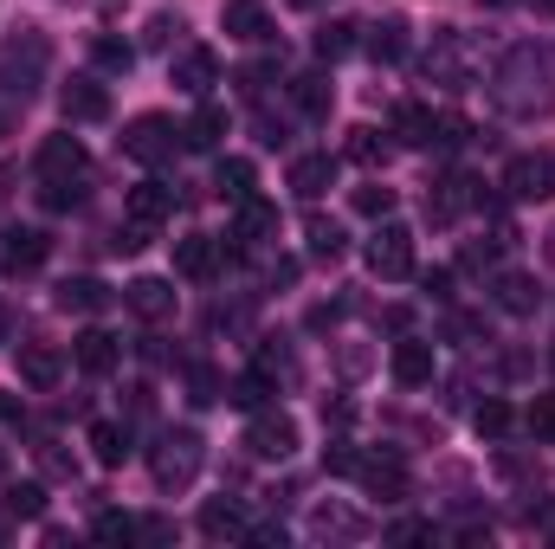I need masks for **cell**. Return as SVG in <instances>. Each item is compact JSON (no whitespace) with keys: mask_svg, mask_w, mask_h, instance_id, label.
Returning a JSON list of instances; mask_svg holds the SVG:
<instances>
[{"mask_svg":"<svg viewBox=\"0 0 555 549\" xmlns=\"http://www.w3.org/2000/svg\"><path fill=\"white\" fill-rule=\"evenodd\" d=\"M20 382H26L33 395H52V388L65 382V356H59L52 343H26V349H20Z\"/></svg>","mask_w":555,"mask_h":549,"instance_id":"obj_17","label":"cell"},{"mask_svg":"<svg viewBox=\"0 0 555 549\" xmlns=\"http://www.w3.org/2000/svg\"><path fill=\"white\" fill-rule=\"evenodd\" d=\"M465 142H472V124L465 117H439L433 124V149H465Z\"/></svg>","mask_w":555,"mask_h":549,"instance_id":"obj_45","label":"cell"},{"mask_svg":"<svg viewBox=\"0 0 555 549\" xmlns=\"http://www.w3.org/2000/svg\"><path fill=\"white\" fill-rule=\"evenodd\" d=\"M39 465H46V472H52V478H72V459H65V452H59V446H39Z\"/></svg>","mask_w":555,"mask_h":549,"instance_id":"obj_49","label":"cell"},{"mask_svg":"<svg viewBox=\"0 0 555 549\" xmlns=\"http://www.w3.org/2000/svg\"><path fill=\"white\" fill-rule=\"evenodd\" d=\"M291 7H330V0H291Z\"/></svg>","mask_w":555,"mask_h":549,"instance_id":"obj_56","label":"cell"},{"mask_svg":"<svg viewBox=\"0 0 555 549\" xmlns=\"http://www.w3.org/2000/svg\"><path fill=\"white\" fill-rule=\"evenodd\" d=\"M356 214H362V220H388V214H395V188H382V181L356 188Z\"/></svg>","mask_w":555,"mask_h":549,"instance_id":"obj_41","label":"cell"},{"mask_svg":"<svg viewBox=\"0 0 555 549\" xmlns=\"http://www.w3.org/2000/svg\"><path fill=\"white\" fill-rule=\"evenodd\" d=\"M336 188V155H297L291 162V194L297 201H323Z\"/></svg>","mask_w":555,"mask_h":549,"instance_id":"obj_20","label":"cell"},{"mask_svg":"<svg viewBox=\"0 0 555 549\" xmlns=\"http://www.w3.org/2000/svg\"><path fill=\"white\" fill-rule=\"evenodd\" d=\"M0 544H7V511H0Z\"/></svg>","mask_w":555,"mask_h":549,"instance_id":"obj_57","label":"cell"},{"mask_svg":"<svg viewBox=\"0 0 555 549\" xmlns=\"http://www.w3.org/2000/svg\"><path fill=\"white\" fill-rule=\"evenodd\" d=\"M504 194L511 201H555V155L537 149V155H517L504 168Z\"/></svg>","mask_w":555,"mask_h":549,"instance_id":"obj_9","label":"cell"},{"mask_svg":"<svg viewBox=\"0 0 555 549\" xmlns=\"http://www.w3.org/2000/svg\"><path fill=\"white\" fill-rule=\"evenodd\" d=\"M478 7H517V0H478Z\"/></svg>","mask_w":555,"mask_h":549,"instance_id":"obj_54","label":"cell"},{"mask_svg":"<svg viewBox=\"0 0 555 549\" xmlns=\"http://www.w3.org/2000/svg\"><path fill=\"white\" fill-rule=\"evenodd\" d=\"M46 59H52V52H46V39H39V33H20V39L0 52V91L26 104V98L39 91V78H46Z\"/></svg>","mask_w":555,"mask_h":549,"instance_id":"obj_5","label":"cell"},{"mask_svg":"<svg viewBox=\"0 0 555 549\" xmlns=\"http://www.w3.org/2000/svg\"><path fill=\"white\" fill-rule=\"evenodd\" d=\"M362 33H369L362 46H369L375 65H401V59H408V20H375V26H362Z\"/></svg>","mask_w":555,"mask_h":549,"instance_id":"obj_25","label":"cell"},{"mask_svg":"<svg viewBox=\"0 0 555 549\" xmlns=\"http://www.w3.org/2000/svg\"><path fill=\"white\" fill-rule=\"evenodd\" d=\"M175 149H188V142H181V130H175L168 117H137V124L124 130V155H137L142 168H168Z\"/></svg>","mask_w":555,"mask_h":549,"instance_id":"obj_6","label":"cell"},{"mask_svg":"<svg viewBox=\"0 0 555 549\" xmlns=\"http://www.w3.org/2000/svg\"><path fill=\"white\" fill-rule=\"evenodd\" d=\"M175 33H181V20H168V13H155V20H149V46H168Z\"/></svg>","mask_w":555,"mask_h":549,"instance_id":"obj_48","label":"cell"},{"mask_svg":"<svg viewBox=\"0 0 555 549\" xmlns=\"http://www.w3.org/2000/svg\"><path fill=\"white\" fill-rule=\"evenodd\" d=\"M137 537H149V544H168V537H175V524H162V518H142Z\"/></svg>","mask_w":555,"mask_h":549,"instance_id":"obj_51","label":"cell"},{"mask_svg":"<svg viewBox=\"0 0 555 549\" xmlns=\"http://www.w3.org/2000/svg\"><path fill=\"white\" fill-rule=\"evenodd\" d=\"M233 240H240V246H272L278 240V207L272 201H259V194L233 201Z\"/></svg>","mask_w":555,"mask_h":549,"instance_id":"obj_15","label":"cell"},{"mask_svg":"<svg viewBox=\"0 0 555 549\" xmlns=\"http://www.w3.org/2000/svg\"><path fill=\"white\" fill-rule=\"evenodd\" d=\"M491 104L517 124L530 117H550L555 111V46L550 39H517L498 72H491Z\"/></svg>","mask_w":555,"mask_h":549,"instance_id":"obj_1","label":"cell"},{"mask_svg":"<svg viewBox=\"0 0 555 549\" xmlns=\"http://www.w3.org/2000/svg\"><path fill=\"white\" fill-rule=\"evenodd\" d=\"M104 304H111V284H98V278H65V284H59V310L91 317V310H104Z\"/></svg>","mask_w":555,"mask_h":549,"instance_id":"obj_31","label":"cell"},{"mask_svg":"<svg viewBox=\"0 0 555 549\" xmlns=\"http://www.w3.org/2000/svg\"><path fill=\"white\" fill-rule=\"evenodd\" d=\"M253 524H246V511L233 505V498H207L201 505V537L207 544H233V537H246Z\"/></svg>","mask_w":555,"mask_h":549,"instance_id":"obj_23","label":"cell"},{"mask_svg":"<svg viewBox=\"0 0 555 549\" xmlns=\"http://www.w3.org/2000/svg\"><path fill=\"white\" fill-rule=\"evenodd\" d=\"M188 401H194V408H214V401H227V382H220V369L194 362V369H188Z\"/></svg>","mask_w":555,"mask_h":549,"instance_id":"obj_39","label":"cell"},{"mask_svg":"<svg viewBox=\"0 0 555 549\" xmlns=\"http://www.w3.org/2000/svg\"><path fill=\"white\" fill-rule=\"evenodd\" d=\"M201 459H207V446H201L194 426H168V433L149 446V472H155L162 491H188V485L201 478Z\"/></svg>","mask_w":555,"mask_h":549,"instance_id":"obj_3","label":"cell"},{"mask_svg":"<svg viewBox=\"0 0 555 549\" xmlns=\"http://www.w3.org/2000/svg\"><path fill=\"white\" fill-rule=\"evenodd\" d=\"M550 362H555V356H550Z\"/></svg>","mask_w":555,"mask_h":549,"instance_id":"obj_61","label":"cell"},{"mask_svg":"<svg viewBox=\"0 0 555 549\" xmlns=\"http://www.w3.org/2000/svg\"><path fill=\"white\" fill-rule=\"evenodd\" d=\"M117 356H124V349H117L111 330H85V336H78V369H85V375H111Z\"/></svg>","mask_w":555,"mask_h":549,"instance_id":"obj_30","label":"cell"},{"mask_svg":"<svg viewBox=\"0 0 555 549\" xmlns=\"http://www.w3.org/2000/svg\"><path fill=\"white\" fill-rule=\"evenodd\" d=\"M214 188H220L227 201H246V194H253V162H246V155H227V162L214 168Z\"/></svg>","mask_w":555,"mask_h":549,"instance_id":"obj_36","label":"cell"},{"mask_svg":"<svg viewBox=\"0 0 555 549\" xmlns=\"http://www.w3.org/2000/svg\"><path fill=\"white\" fill-rule=\"evenodd\" d=\"M7 343H13V310L0 304V349H7Z\"/></svg>","mask_w":555,"mask_h":549,"instance_id":"obj_53","label":"cell"},{"mask_svg":"<svg viewBox=\"0 0 555 549\" xmlns=\"http://www.w3.org/2000/svg\"><path fill=\"white\" fill-rule=\"evenodd\" d=\"M472 426H478L485 439H504V433H511V408H504V401H478V408H472Z\"/></svg>","mask_w":555,"mask_h":549,"instance_id":"obj_42","label":"cell"},{"mask_svg":"<svg viewBox=\"0 0 555 549\" xmlns=\"http://www.w3.org/2000/svg\"><path fill=\"white\" fill-rule=\"evenodd\" d=\"M530 433H537V439H555V395H537V408H530Z\"/></svg>","mask_w":555,"mask_h":549,"instance_id":"obj_46","label":"cell"},{"mask_svg":"<svg viewBox=\"0 0 555 549\" xmlns=\"http://www.w3.org/2000/svg\"><path fill=\"white\" fill-rule=\"evenodd\" d=\"M388 537H395V544H426V537H433V524H395Z\"/></svg>","mask_w":555,"mask_h":549,"instance_id":"obj_52","label":"cell"},{"mask_svg":"<svg viewBox=\"0 0 555 549\" xmlns=\"http://www.w3.org/2000/svg\"><path fill=\"white\" fill-rule=\"evenodd\" d=\"M420 72H426V85H439V91H472V85H478V46H472L459 26H446V33H433V52L420 59Z\"/></svg>","mask_w":555,"mask_h":549,"instance_id":"obj_4","label":"cell"},{"mask_svg":"<svg viewBox=\"0 0 555 549\" xmlns=\"http://www.w3.org/2000/svg\"><path fill=\"white\" fill-rule=\"evenodd\" d=\"M433 124H439V117H433L426 104H401V111H395V137L408 142V149H433Z\"/></svg>","mask_w":555,"mask_h":549,"instance_id":"obj_34","label":"cell"},{"mask_svg":"<svg viewBox=\"0 0 555 549\" xmlns=\"http://www.w3.org/2000/svg\"><path fill=\"white\" fill-rule=\"evenodd\" d=\"M491 304L511 310V317H530V310L543 304V291H537V278L530 272H498L491 278Z\"/></svg>","mask_w":555,"mask_h":549,"instance_id":"obj_22","label":"cell"},{"mask_svg":"<svg viewBox=\"0 0 555 549\" xmlns=\"http://www.w3.org/2000/svg\"><path fill=\"white\" fill-rule=\"evenodd\" d=\"M149 240H155V227H142V220H130V227H117V240H111V246H117V253H142Z\"/></svg>","mask_w":555,"mask_h":549,"instance_id":"obj_47","label":"cell"},{"mask_svg":"<svg viewBox=\"0 0 555 549\" xmlns=\"http://www.w3.org/2000/svg\"><path fill=\"white\" fill-rule=\"evenodd\" d=\"M181 142H188V149H201V155H207V149H220V142H227V111L201 98V111L181 124Z\"/></svg>","mask_w":555,"mask_h":549,"instance_id":"obj_27","label":"cell"},{"mask_svg":"<svg viewBox=\"0 0 555 549\" xmlns=\"http://www.w3.org/2000/svg\"><path fill=\"white\" fill-rule=\"evenodd\" d=\"M349 155H356L362 168H382V162H388V142L375 137V130H349Z\"/></svg>","mask_w":555,"mask_h":549,"instance_id":"obj_43","label":"cell"},{"mask_svg":"<svg viewBox=\"0 0 555 549\" xmlns=\"http://www.w3.org/2000/svg\"><path fill=\"white\" fill-rule=\"evenodd\" d=\"M85 194H91V181H39V201H46L52 214H72V207H85Z\"/></svg>","mask_w":555,"mask_h":549,"instance_id":"obj_40","label":"cell"},{"mask_svg":"<svg viewBox=\"0 0 555 549\" xmlns=\"http://www.w3.org/2000/svg\"><path fill=\"white\" fill-rule=\"evenodd\" d=\"M272 388H278L272 375H259V369H253V375L227 382V401H233V408H246V413H259V408H266V395H272Z\"/></svg>","mask_w":555,"mask_h":549,"instance_id":"obj_38","label":"cell"},{"mask_svg":"<svg viewBox=\"0 0 555 549\" xmlns=\"http://www.w3.org/2000/svg\"><path fill=\"white\" fill-rule=\"evenodd\" d=\"M0 511H7V518H26V524H33V518H46V485H33V478H26V485H7Z\"/></svg>","mask_w":555,"mask_h":549,"instance_id":"obj_37","label":"cell"},{"mask_svg":"<svg viewBox=\"0 0 555 549\" xmlns=\"http://www.w3.org/2000/svg\"><path fill=\"white\" fill-rule=\"evenodd\" d=\"M91 59H98V72L124 78V72L137 65V46H130V39H117V33H91Z\"/></svg>","mask_w":555,"mask_h":549,"instance_id":"obj_33","label":"cell"},{"mask_svg":"<svg viewBox=\"0 0 555 549\" xmlns=\"http://www.w3.org/2000/svg\"><path fill=\"white\" fill-rule=\"evenodd\" d=\"M39 181H91V155L78 137H46L39 142Z\"/></svg>","mask_w":555,"mask_h":549,"instance_id":"obj_11","label":"cell"},{"mask_svg":"<svg viewBox=\"0 0 555 549\" xmlns=\"http://www.w3.org/2000/svg\"><path fill=\"white\" fill-rule=\"evenodd\" d=\"M124 304L137 310L142 323H168V317H175V284H168V278H137V284L124 291Z\"/></svg>","mask_w":555,"mask_h":549,"instance_id":"obj_21","label":"cell"},{"mask_svg":"<svg viewBox=\"0 0 555 549\" xmlns=\"http://www.w3.org/2000/svg\"><path fill=\"white\" fill-rule=\"evenodd\" d=\"M323 472H336V478H362V491L369 498H382V505H395V498H408V459L395 452V446H375V452H362V446H323Z\"/></svg>","mask_w":555,"mask_h":549,"instance_id":"obj_2","label":"cell"},{"mask_svg":"<svg viewBox=\"0 0 555 549\" xmlns=\"http://www.w3.org/2000/svg\"><path fill=\"white\" fill-rule=\"evenodd\" d=\"M246 537H253L259 549H284V544H291V537H284V524H259V531H246Z\"/></svg>","mask_w":555,"mask_h":549,"instance_id":"obj_50","label":"cell"},{"mask_svg":"<svg viewBox=\"0 0 555 549\" xmlns=\"http://www.w3.org/2000/svg\"><path fill=\"white\" fill-rule=\"evenodd\" d=\"M356 33H362L356 20H330V26H317V59H323V65L349 59V52H356Z\"/></svg>","mask_w":555,"mask_h":549,"instance_id":"obj_35","label":"cell"},{"mask_svg":"<svg viewBox=\"0 0 555 549\" xmlns=\"http://www.w3.org/2000/svg\"><path fill=\"white\" fill-rule=\"evenodd\" d=\"M220 26H227V39H240V46L272 39V13H266V0H227V7H220Z\"/></svg>","mask_w":555,"mask_h":549,"instance_id":"obj_18","label":"cell"},{"mask_svg":"<svg viewBox=\"0 0 555 549\" xmlns=\"http://www.w3.org/2000/svg\"><path fill=\"white\" fill-rule=\"evenodd\" d=\"M369 272L375 278H408L414 272V233H408L395 214L369 233Z\"/></svg>","mask_w":555,"mask_h":549,"instance_id":"obj_7","label":"cell"},{"mask_svg":"<svg viewBox=\"0 0 555 549\" xmlns=\"http://www.w3.org/2000/svg\"><path fill=\"white\" fill-rule=\"evenodd\" d=\"M91 537H98V544H130V537H137V518H124V511H104V518L91 524Z\"/></svg>","mask_w":555,"mask_h":549,"instance_id":"obj_44","label":"cell"},{"mask_svg":"<svg viewBox=\"0 0 555 549\" xmlns=\"http://www.w3.org/2000/svg\"><path fill=\"white\" fill-rule=\"evenodd\" d=\"M91 452H98V465H124L137 446H130V426L124 420H98L91 426Z\"/></svg>","mask_w":555,"mask_h":549,"instance_id":"obj_32","label":"cell"},{"mask_svg":"<svg viewBox=\"0 0 555 549\" xmlns=\"http://www.w3.org/2000/svg\"><path fill=\"white\" fill-rule=\"evenodd\" d=\"M124 207H130V220H142V227H162V220L175 214V188H162V181H137Z\"/></svg>","mask_w":555,"mask_h":549,"instance_id":"obj_26","label":"cell"},{"mask_svg":"<svg viewBox=\"0 0 555 549\" xmlns=\"http://www.w3.org/2000/svg\"><path fill=\"white\" fill-rule=\"evenodd\" d=\"M537 7H543V13H555V0H537Z\"/></svg>","mask_w":555,"mask_h":549,"instance_id":"obj_58","label":"cell"},{"mask_svg":"<svg viewBox=\"0 0 555 549\" xmlns=\"http://www.w3.org/2000/svg\"><path fill=\"white\" fill-rule=\"evenodd\" d=\"M220 266H227V246H220V240H207V233L175 240V272H181V278L207 284V278H220Z\"/></svg>","mask_w":555,"mask_h":549,"instance_id":"obj_14","label":"cell"},{"mask_svg":"<svg viewBox=\"0 0 555 549\" xmlns=\"http://www.w3.org/2000/svg\"><path fill=\"white\" fill-rule=\"evenodd\" d=\"M388 369H395V382H401V388H426V382H433V369H439V356H433V343L401 336V343H395V356H388Z\"/></svg>","mask_w":555,"mask_h":549,"instance_id":"obj_19","label":"cell"},{"mask_svg":"<svg viewBox=\"0 0 555 549\" xmlns=\"http://www.w3.org/2000/svg\"><path fill=\"white\" fill-rule=\"evenodd\" d=\"M168 85L188 91V98H207V91L220 85V52H214V46H188V52H175V59H168Z\"/></svg>","mask_w":555,"mask_h":549,"instance_id":"obj_10","label":"cell"},{"mask_svg":"<svg viewBox=\"0 0 555 549\" xmlns=\"http://www.w3.org/2000/svg\"><path fill=\"white\" fill-rule=\"evenodd\" d=\"M59 111H65L72 124H104V117H111V91H104L98 78H72V85L59 91Z\"/></svg>","mask_w":555,"mask_h":549,"instance_id":"obj_16","label":"cell"},{"mask_svg":"<svg viewBox=\"0 0 555 549\" xmlns=\"http://www.w3.org/2000/svg\"><path fill=\"white\" fill-rule=\"evenodd\" d=\"M472 207H485V181H472V175H446L433 194H426V214L446 227V220H459V214H472Z\"/></svg>","mask_w":555,"mask_h":549,"instance_id":"obj_13","label":"cell"},{"mask_svg":"<svg viewBox=\"0 0 555 549\" xmlns=\"http://www.w3.org/2000/svg\"><path fill=\"white\" fill-rule=\"evenodd\" d=\"M0 137H7V117H0Z\"/></svg>","mask_w":555,"mask_h":549,"instance_id":"obj_60","label":"cell"},{"mask_svg":"<svg viewBox=\"0 0 555 549\" xmlns=\"http://www.w3.org/2000/svg\"><path fill=\"white\" fill-rule=\"evenodd\" d=\"M0 485H7V446H0Z\"/></svg>","mask_w":555,"mask_h":549,"instance_id":"obj_55","label":"cell"},{"mask_svg":"<svg viewBox=\"0 0 555 549\" xmlns=\"http://www.w3.org/2000/svg\"><path fill=\"white\" fill-rule=\"evenodd\" d=\"M375 524L362 511H343V505H317L310 511V537H369Z\"/></svg>","mask_w":555,"mask_h":549,"instance_id":"obj_29","label":"cell"},{"mask_svg":"<svg viewBox=\"0 0 555 549\" xmlns=\"http://www.w3.org/2000/svg\"><path fill=\"white\" fill-rule=\"evenodd\" d=\"M246 452L284 465V459L297 452V420H291V413H278V408H259V413H253V426H246Z\"/></svg>","mask_w":555,"mask_h":549,"instance_id":"obj_8","label":"cell"},{"mask_svg":"<svg viewBox=\"0 0 555 549\" xmlns=\"http://www.w3.org/2000/svg\"><path fill=\"white\" fill-rule=\"evenodd\" d=\"M291 104H297L310 124H323V117H330V104H336V91H330V78H323V72H304V78H291Z\"/></svg>","mask_w":555,"mask_h":549,"instance_id":"obj_28","label":"cell"},{"mask_svg":"<svg viewBox=\"0 0 555 549\" xmlns=\"http://www.w3.org/2000/svg\"><path fill=\"white\" fill-rule=\"evenodd\" d=\"M550 259H555V233H550Z\"/></svg>","mask_w":555,"mask_h":549,"instance_id":"obj_59","label":"cell"},{"mask_svg":"<svg viewBox=\"0 0 555 549\" xmlns=\"http://www.w3.org/2000/svg\"><path fill=\"white\" fill-rule=\"evenodd\" d=\"M46 253H52V240H46L39 227H7V233H0V272H7V278L39 272V266H46Z\"/></svg>","mask_w":555,"mask_h":549,"instance_id":"obj_12","label":"cell"},{"mask_svg":"<svg viewBox=\"0 0 555 549\" xmlns=\"http://www.w3.org/2000/svg\"><path fill=\"white\" fill-rule=\"evenodd\" d=\"M304 246H310V259L336 266V259L349 253V233H343V220H330V214H310V220H304Z\"/></svg>","mask_w":555,"mask_h":549,"instance_id":"obj_24","label":"cell"}]
</instances>
